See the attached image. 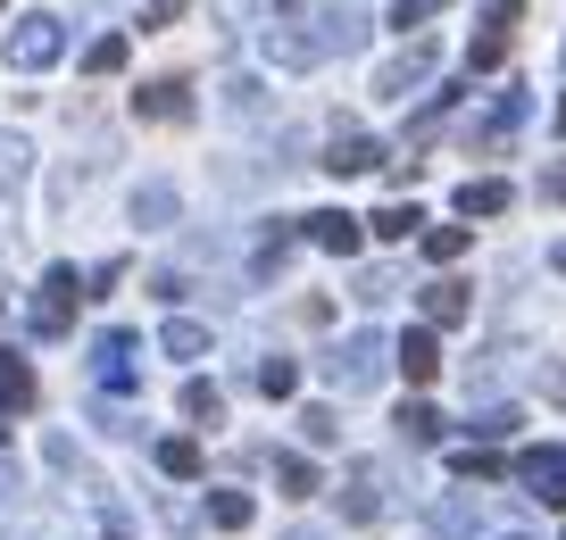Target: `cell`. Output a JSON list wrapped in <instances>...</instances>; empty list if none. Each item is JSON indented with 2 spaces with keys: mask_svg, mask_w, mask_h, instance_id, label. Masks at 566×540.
<instances>
[{
  "mask_svg": "<svg viewBox=\"0 0 566 540\" xmlns=\"http://www.w3.org/2000/svg\"><path fill=\"white\" fill-rule=\"evenodd\" d=\"M159 349H167V358H200V349H209V325H192V316H167Z\"/></svg>",
  "mask_w": 566,
  "mask_h": 540,
  "instance_id": "obj_16",
  "label": "cell"
},
{
  "mask_svg": "<svg viewBox=\"0 0 566 540\" xmlns=\"http://www.w3.org/2000/svg\"><path fill=\"white\" fill-rule=\"evenodd\" d=\"M59 51H67V25H59V18H18V34H9V67H18V75L51 67Z\"/></svg>",
  "mask_w": 566,
  "mask_h": 540,
  "instance_id": "obj_1",
  "label": "cell"
},
{
  "mask_svg": "<svg viewBox=\"0 0 566 540\" xmlns=\"http://www.w3.org/2000/svg\"><path fill=\"white\" fill-rule=\"evenodd\" d=\"M558 134H566V100H558Z\"/></svg>",
  "mask_w": 566,
  "mask_h": 540,
  "instance_id": "obj_37",
  "label": "cell"
},
{
  "mask_svg": "<svg viewBox=\"0 0 566 540\" xmlns=\"http://www.w3.org/2000/svg\"><path fill=\"white\" fill-rule=\"evenodd\" d=\"M342 516H350V523H375V516H384V499H375V466L350 474V490H342Z\"/></svg>",
  "mask_w": 566,
  "mask_h": 540,
  "instance_id": "obj_15",
  "label": "cell"
},
{
  "mask_svg": "<svg viewBox=\"0 0 566 540\" xmlns=\"http://www.w3.org/2000/svg\"><path fill=\"white\" fill-rule=\"evenodd\" d=\"M292 540H317V532H292Z\"/></svg>",
  "mask_w": 566,
  "mask_h": 540,
  "instance_id": "obj_38",
  "label": "cell"
},
{
  "mask_svg": "<svg viewBox=\"0 0 566 540\" xmlns=\"http://www.w3.org/2000/svg\"><path fill=\"white\" fill-rule=\"evenodd\" d=\"M92 358H101V383L108 391H134V332H101Z\"/></svg>",
  "mask_w": 566,
  "mask_h": 540,
  "instance_id": "obj_11",
  "label": "cell"
},
{
  "mask_svg": "<svg viewBox=\"0 0 566 540\" xmlns=\"http://www.w3.org/2000/svg\"><path fill=\"white\" fill-rule=\"evenodd\" d=\"M542 200H566V158H558V167L542 174Z\"/></svg>",
  "mask_w": 566,
  "mask_h": 540,
  "instance_id": "obj_33",
  "label": "cell"
},
{
  "mask_svg": "<svg viewBox=\"0 0 566 540\" xmlns=\"http://www.w3.org/2000/svg\"><path fill=\"white\" fill-rule=\"evenodd\" d=\"M516 433V407H483L475 416V441H509Z\"/></svg>",
  "mask_w": 566,
  "mask_h": 540,
  "instance_id": "obj_30",
  "label": "cell"
},
{
  "mask_svg": "<svg viewBox=\"0 0 566 540\" xmlns=\"http://www.w3.org/2000/svg\"><path fill=\"white\" fill-rule=\"evenodd\" d=\"M275 483H283V499H317V466L308 457H275Z\"/></svg>",
  "mask_w": 566,
  "mask_h": 540,
  "instance_id": "obj_17",
  "label": "cell"
},
{
  "mask_svg": "<svg viewBox=\"0 0 566 540\" xmlns=\"http://www.w3.org/2000/svg\"><path fill=\"white\" fill-rule=\"evenodd\" d=\"M516 474H525V490L542 507H566V449H525V466H516Z\"/></svg>",
  "mask_w": 566,
  "mask_h": 540,
  "instance_id": "obj_6",
  "label": "cell"
},
{
  "mask_svg": "<svg viewBox=\"0 0 566 540\" xmlns=\"http://www.w3.org/2000/svg\"><path fill=\"white\" fill-rule=\"evenodd\" d=\"M558 275H566V242H558Z\"/></svg>",
  "mask_w": 566,
  "mask_h": 540,
  "instance_id": "obj_36",
  "label": "cell"
},
{
  "mask_svg": "<svg viewBox=\"0 0 566 540\" xmlns=\"http://www.w3.org/2000/svg\"><path fill=\"white\" fill-rule=\"evenodd\" d=\"M25 158H34V150H25L18 134H0V192H9V183H18V174H25Z\"/></svg>",
  "mask_w": 566,
  "mask_h": 540,
  "instance_id": "obj_29",
  "label": "cell"
},
{
  "mask_svg": "<svg viewBox=\"0 0 566 540\" xmlns=\"http://www.w3.org/2000/svg\"><path fill=\"white\" fill-rule=\"evenodd\" d=\"M209 523H217V532H250V499H242V490H217V499H209Z\"/></svg>",
  "mask_w": 566,
  "mask_h": 540,
  "instance_id": "obj_18",
  "label": "cell"
},
{
  "mask_svg": "<svg viewBox=\"0 0 566 540\" xmlns=\"http://www.w3.org/2000/svg\"><path fill=\"white\" fill-rule=\"evenodd\" d=\"M467 316H475L467 283H433V292H424V332H433V325H467Z\"/></svg>",
  "mask_w": 566,
  "mask_h": 540,
  "instance_id": "obj_12",
  "label": "cell"
},
{
  "mask_svg": "<svg viewBox=\"0 0 566 540\" xmlns=\"http://www.w3.org/2000/svg\"><path fill=\"white\" fill-rule=\"evenodd\" d=\"M391 367H400L408 383L424 391V383H433V374H442V341H433V332H424V325H417V332H400V349H391Z\"/></svg>",
  "mask_w": 566,
  "mask_h": 540,
  "instance_id": "obj_7",
  "label": "cell"
},
{
  "mask_svg": "<svg viewBox=\"0 0 566 540\" xmlns=\"http://www.w3.org/2000/svg\"><path fill=\"white\" fill-rule=\"evenodd\" d=\"M509 183H500V174H483V183H459V216H500V209H509Z\"/></svg>",
  "mask_w": 566,
  "mask_h": 540,
  "instance_id": "obj_14",
  "label": "cell"
},
{
  "mask_svg": "<svg viewBox=\"0 0 566 540\" xmlns=\"http://www.w3.org/2000/svg\"><path fill=\"white\" fill-rule=\"evenodd\" d=\"M400 433H408V441H442V416H433L424 400H408V407H400Z\"/></svg>",
  "mask_w": 566,
  "mask_h": 540,
  "instance_id": "obj_26",
  "label": "cell"
},
{
  "mask_svg": "<svg viewBox=\"0 0 566 540\" xmlns=\"http://www.w3.org/2000/svg\"><path fill=\"white\" fill-rule=\"evenodd\" d=\"M159 474L192 483V474H200V441H159Z\"/></svg>",
  "mask_w": 566,
  "mask_h": 540,
  "instance_id": "obj_19",
  "label": "cell"
},
{
  "mask_svg": "<svg viewBox=\"0 0 566 540\" xmlns=\"http://www.w3.org/2000/svg\"><path fill=\"white\" fill-rule=\"evenodd\" d=\"M542 391H549V400L566 407V367H549V374H542Z\"/></svg>",
  "mask_w": 566,
  "mask_h": 540,
  "instance_id": "obj_34",
  "label": "cell"
},
{
  "mask_svg": "<svg viewBox=\"0 0 566 540\" xmlns=\"http://www.w3.org/2000/svg\"><path fill=\"white\" fill-rule=\"evenodd\" d=\"M134 117H150V125L192 117V84H184V75H159V84H142V92H134Z\"/></svg>",
  "mask_w": 566,
  "mask_h": 540,
  "instance_id": "obj_5",
  "label": "cell"
},
{
  "mask_svg": "<svg viewBox=\"0 0 566 540\" xmlns=\"http://www.w3.org/2000/svg\"><path fill=\"white\" fill-rule=\"evenodd\" d=\"M75 299H84V275H75V266H51L42 292H34V325L42 332H67L75 325Z\"/></svg>",
  "mask_w": 566,
  "mask_h": 540,
  "instance_id": "obj_2",
  "label": "cell"
},
{
  "mask_svg": "<svg viewBox=\"0 0 566 540\" xmlns=\"http://www.w3.org/2000/svg\"><path fill=\"white\" fill-rule=\"evenodd\" d=\"M424 84H433V42H408V51L375 75V92H384V100H408V92H424Z\"/></svg>",
  "mask_w": 566,
  "mask_h": 540,
  "instance_id": "obj_3",
  "label": "cell"
},
{
  "mask_svg": "<svg viewBox=\"0 0 566 540\" xmlns=\"http://www.w3.org/2000/svg\"><path fill=\"white\" fill-rule=\"evenodd\" d=\"M325 367H334V383L358 391V383H375V374H384V341H375V332H350V341H342Z\"/></svg>",
  "mask_w": 566,
  "mask_h": 540,
  "instance_id": "obj_4",
  "label": "cell"
},
{
  "mask_svg": "<svg viewBox=\"0 0 566 540\" xmlns=\"http://www.w3.org/2000/svg\"><path fill=\"white\" fill-rule=\"evenodd\" d=\"M358 225H375V242H417V200H391V209H375V216H358Z\"/></svg>",
  "mask_w": 566,
  "mask_h": 540,
  "instance_id": "obj_13",
  "label": "cell"
},
{
  "mask_svg": "<svg viewBox=\"0 0 566 540\" xmlns=\"http://www.w3.org/2000/svg\"><path fill=\"white\" fill-rule=\"evenodd\" d=\"M301 433H308V441H334L342 424H334V407H301Z\"/></svg>",
  "mask_w": 566,
  "mask_h": 540,
  "instance_id": "obj_31",
  "label": "cell"
},
{
  "mask_svg": "<svg viewBox=\"0 0 566 540\" xmlns=\"http://www.w3.org/2000/svg\"><path fill=\"white\" fill-rule=\"evenodd\" d=\"M367 167H384V150H375L358 125H342V134L325 141V174H367Z\"/></svg>",
  "mask_w": 566,
  "mask_h": 540,
  "instance_id": "obj_8",
  "label": "cell"
},
{
  "mask_svg": "<svg viewBox=\"0 0 566 540\" xmlns=\"http://www.w3.org/2000/svg\"><path fill=\"white\" fill-rule=\"evenodd\" d=\"M259 391H266V400H292V391H301V367H292V358H266V367H259Z\"/></svg>",
  "mask_w": 566,
  "mask_h": 540,
  "instance_id": "obj_21",
  "label": "cell"
},
{
  "mask_svg": "<svg viewBox=\"0 0 566 540\" xmlns=\"http://www.w3.org/2000/svg\"><path fill=\"white\" fill-rule=\"evenodd\" d=\"M308 242H317V250H334V258H350V250L367 242V225H358L350 209H317V216H308Z\"/></svg>",
  "mask_w": 566,
  "mask_h": 540,
  "instance_id": "obj_10",
  "label": "cell"
},
{
  "mask_svg": "<svg viewBox=\"0 0 566 540\" xmlns=\"http://www.w3.org/2000/svg\"><path fill=\"white\" fill-rule=\"evenodd\" d=\"M467 67H509V25H483L475 51H467Z\"/></svg>",
  "mask_w": 566,
  "mask_h": 540,
  "instance_id": "obj_20",
  "label": "cell"
},
{
  "mask_svg": "<svg viewBox=\"0 0 566 540\" xmlns=\"http://www.w3.org/2000/svg\"><path fill=\"white\" fill-rule=\"evenodd\" d=\"M424 258H433V266L467 258V225H433V233H424Z\"/></svg>",
  "mask_w": 566,
  "mask_h": 540,
  "instance_id": "obj_22",
  "label": "cell"
},
{
  "mask_svg": "<svg viewBox=\"0 0 566 540\" xmlns=\"http://www.w3.org/2000/svg\"><path fill=\"white\" fill-rule=\"evenodd\" d=\"M442 9H450V0H391V25H400V34H408V25L442 18Z\"/></svg>",
  "mask_w": 566,
  "mask_h": 540,
  "instance_id": "obj_28",
  "label": "cell"
},
{
  "mask_svg": "<svg viewBox=\"0 0 566 540\" xmlns=\"http://www.w3.org/2000/svg\"><path fill=\"white\" fill-rule=\"evenodd\" d=\"M117 67H125V34H101L84 51V75H117Z\"/></svg>",
  "mask_w": 566,
  "mask_h": 540,
  "instance_id": "obj_25",
  "label": "cell"
},
{
  "mask_svg": "<svg viewBox=\"0 0 566 540\" xmlns=\"http://www.w3.org/2000/svg\"><path fill=\"white\" fill-rule=\"evenodd\" d=\"M184 416H192V424H217V416H226L217 383H184Z\"/></svg>",
  "mask_w": 566,
  "mask_h": 540,
  "instance_id": "obj_24",
  "label": "cell"
},
{
  "mask_svg": "<svg viewBox=\"0 0 566 540\" xmlns=\"http://www.w3.org/2000/svg\"><path fill=\"white\" fill-rule=\"evenodd\" d=\"M450 466H459V483H500V474H509V466H500L492 449H459Z\"/></svg>",
  "mask_w": 566,
  "mask_h": 540,
  "instance_id": "obj_23",
  "label": "cell"
},
{
  "mask_svg": "<svg viewBox=\"0 0 566 540\" xmlns=\"http://www.w3.org/2000/svg\"><path fill=\"white\" fill-rule=\"evenodd\" d=\"M42 400V383H34V367H25L18 349H0V416H25V407Z\"/></svg>",
  "mask_w": 566,
  "mask_h": 540,
  "instance_id": "obj_9",
  "label": "cell"
},
{
  "mask_svg": "<svg viewBox=\"0 0 566 540\" xmlns=\"http://www.w3.org/2000/svg\"><path fill=\"white\" fill-rule=\"evenodd\" d=\"M516 9H525V0H492V25H509V18H516Z\"/></svg>",
  "mask_w": 566,
  "mask_h": 540,
  "instance_id": "obj_35",
  "label": "cell"
},
{
  "mask_svg": "<svg viewBox=\"0 0 566 540\" xmlns=\"http://www.w3.org/2000/svg\"><path fill=\"white\" fill-rule=\"evenodd\" d=\"M184 18V0H150V18H142V25H176Z\"/></svg>",
  "mask_w": 566,
  "mask_h": 540,
  "instance_id": "obj_32",
  "label": "cell"
},
{
  "mask_svg": "<svg viewBox=\"0 0 566 540\" xmlns=\"http://www.w3.org/2000/svg\"><path fill=\"white\" fill-rule=\"evenodd\" d=\"M134 216H142V225H167V216H176V192H167V183H150V192L134 200Z\"/></svg>",
  "mask_w": 566,
  "mask_h": 540,
  "instance_id": "obj_27",
  "label": "cell"
}]
</instances>
